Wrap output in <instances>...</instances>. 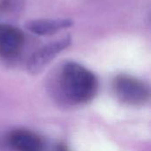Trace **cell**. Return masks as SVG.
Returning <instances> with one entry per match:
<instances>
[{
    "mask_svg": "<svg viewBox=\"0 0 151 151\" xmlns=\"http://www.w3.org/2000/svg\"><path fill=\"white\" fill-rule=\"evenodd\" d=\"M61 86L68 99L73 103L84 104L95 97L98 83L92 72L78 63L70 62L62 69Z\"/></svg>",
    "mask_w": 151,
    "mask_h": 151,
    "instance_id": "6da1fadb",
    "label": "cell"
},
{
    "mask_svg": "<svg viewBox=\"0 0 151 151\" xmlns=\"http://www.w3.org/2000/svg\"><path fill=\"white\" fill-rule=\"evenodd\" d=\"M113 89L117 98L125 104L140 106L150 99V88L142 81L127 74L115 78Z\"/></svg>",
    "mask_w": 151,
    "mask_h": 151,
    "instance_id": "7a4b0ae2",
    "label": "cell"
},
{
    "mask_svg": "<svg viewBox=\"0 0 151 151\" xmlns=\"http://www.w3.org/2000/svg\"><path fill=\"white\" fill-rule=\"evenodd\" d=\"M71 42L69 36L48 43L37 50L27 62V70L30 74L41 73L61 51L66 49Z\"/></svg>",
    "mask_w": 151,
    "mask_h": 151,
    "instance_id": "3957f363",
    "label": "cell"
},
{
    "mask_svg": "<svg viewBox=\"0 0 151 151\" xmlns=\"http://www.w3.org/2000/svg\"><path fill=\"white\" fill-rule=\"evenodd\" d=\"M24 44L22 32L11 25L0 24V57L12 58L19 54Z\"/></svg>",
    "mask_w": 151,
    "mask_h": 151,
    "instance_id": "277c9868",
    "label": "cell"
},
{
    "mask_svg": "<svg viewBox=\"0 0 151 151\" xmlns=\"http://www.w3.org/2000/svg\"><path fill=\"white\" fill-rule=\"evenodd\" d=\"M9 143L15 151H44L41 137L26 129H16L9 135Z\"/></svg>",
    "mask_w": 151,
    "mask_h": 151,
    "instance_id": "5b68a950",
    "label": "cell"
},
{
    "mask_svg": "<svg viewBox=\"0 0 151 151\" xmlns=\"http://www.w3.org/2000/svg\"><path fill=\"white\" fill-rule=\"evenodd\" d=\"M73 25L70 19H40L30 21L27 27L37 35H50L60 30L65 29Z\"/></svg>",
    "mask_w": 151,
    "mask_h": 151,
    "instance_id": "8992f818",
    "label": "cell"
}]
</instances>
